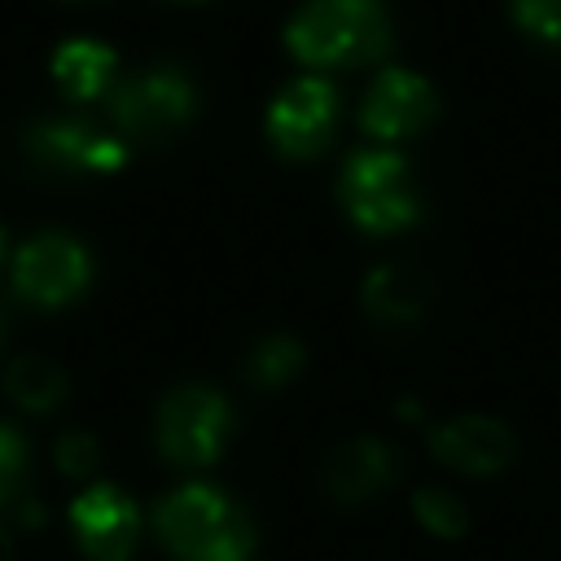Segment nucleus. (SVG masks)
Returning <instances> with one entry per match:
<instances>
[{
	"instance_id": "nucleus-1",
	"label": "nucleus",
	"mask_w": 561,
	"mask_h": 561,
	"mask_svg": "<svg viewBox=\"0 0 561 561\" xmlns=\"http://www.w3.org/2000/svg\"><path fill=\"white\" fill-rule=\"evenodd\" d=\"M158 535L175 561H245L254 548L241 508L206 482H188L158 504Z\"/></svg>"
},
{
	"instance_id": "nucleus-2",
	"label": "nucleus",
	"mask_w": 561,
	"mask_h": 561,
	"mask_svg": "<svg viewBox=\"0 0 561 561\" xmlns=\"http://www.w3.org/2000/svg\"><path fill=\"white\" fill-rule=\"evenodd\" d=\"M285 44L302 61H351L386 44L381 0H302L285 22Z\"/></svg>"
},
{
	"instance_id": "nucleus-3",
	"label": "nucleus",
	"mask_w": 561,
	"mask_h": 561,
	"mask_svg": "<svg viewBox=\"0 0 561 561\" xmlns=\"http://www.w3.org/2000/svg\"><path fill=\"white\" fill-rule=\"evenodd\" d=\"M342 202L364 228H399L416 215L408 162L394 149H355L342 167Z\"/></svg>"
},
{
	"instance_id": "nucleus-4",
	"label": "nucleus",
	"mask_w": 561,
	"mask_h": 561,
	"mask_svg": "<svg viewBox=\"0 0 561 561\" xmlns=\"http://www.w3.org/2000/svg\"><path fill=\"white\" fill-rule=\"evenodd\" d=\"M232 412L228 399L210 386H175L162 403H158V447L180 460V465H206L219 456L224 438H228Z\"/></svg>"
},
{
	"instance_id": "nucleus-5",
	"label": "nucleus",
	"mask_w": 561,
	"mask_h": 561,
	"mask_svg": "<svg viewBox=\"0 0 561 561\" xmlns=\"http://www.w3.org/2000/svg\"><path fill=\"white\" fill-rule=\"evenodd\" d=\"M88 280V250L61 228L31 232L13 254V285L35 302H61Z\"/></svg>"
},
{
	"instance_id": "nucleus-6",
	"label": "nucleus",
	"mask_w": 561,
	"mask_h": 561,
	"mask_svg": "<svg viewBox=\"0 0 561 561\" xmlns=\"http://www.w3.org/2000/svg\"><path fill=\"white\" fill-rule=\"evenodd\" d=\"M193 110V83L175 66H149L110 92V114L131 131H167Z\"/></svg>"
},
{
	"instance_id": "nucleus-7",
	"label": "nucleus",
	"mask_w": 561,
	"mask_h": 561,
	"mask_svg": "<svg viewBox=\"0 0 561 561\" xmlns=\"http://www.w3.org/2000/svg\"><path fill=\"white\" fill-rule=\"evenodd\" d=\"M333 110H337V96H333V83L320 79V75H298L289 79L272 105H267V131L280 149H311L329 123H333Z\"/></svg>"
},
{
	"instance_id": "nucleus-8",
	"label": "nucleus",
	"mask_w": 561,
	"mask_h": 561,
	"mask_svg": "<svg viewBox=\"0 0 561 561\" xmlns=\"http://www.w3.org/2000/svg\"><path fill=\"white\" fill-rule=\"evenodd\" d=\"M430 114H434V88L416 70H403V66L381 70L368 83L364 105H359V123L373 136H381V140L403 136V131H416Z\"/></svg>"
},
{
	"instance_id": "nucleus-9",
	"label": "nucleus",
	"mask_w": 561,
	"mask_h": 561,
	"mask_svg": "<svg viewBox=\"0 0 561 561\" xmlns=\"http://www.w3.org/2000/svg\"><path fill=\"white\" fill-rule=\"evenodd\" d=\"M70 526L92 561H123L136 543V504L118 486H88L70 504Z\"/></svg>"
},
{
	"instance_id": "nucleus-10",
	"label": "nucleus",
	"mask_w": 561,
	"mask_h": 561,
	"mask_svg": "<svg viewBox=\"0 0 561 561\" xmlns=\"http://www.w3.org/2000/svg\"><path fill=\"white\" fill-rule=\"evenodd\" d=\"M26 145L53 162H70V167H118L123 162V140L92 127L88 118L75 114H48L35 118L26 131Z\"/></svg>"
},
{
	"instance_id": "nucleus-11",
	"label": "nucleus",
	"mask_w": 561,
	"mask_h": 561,
	"mask_svg": "<svg viewBox=\"0 0 561 561\" xmlns=\"http://www.w3.org/2000/svg\"><path fill=\"white\" fill-rule=\"evenodd\" d=\"M434 456L465 473H495L513 456V434L491 416H456L434 430Z\"/></svg>"
},
{
	"instance_id": "nucleus-12",
	"label": "nucleus",
	"mask_w": 561,
	"mask_h": 561,
	"mask_svg": "<svg viewBox=\"0 0 561 561\" xmlns=\"http://www.w3.org/2000/svg\"><path fill=\"white\" fill-rule=\"evenodd\" d=\"M390 447L377 438H351L324 460V482L337 500H364L390 482Z\"/></svg>"
},
{
	"instance_id": "nucleus-13",
	"label": "nucleus",
	"mask_w": 561,
	"mask_h": 561,
	"mask_svg": "<svg viewBox=\"0 0 561 561\" xmlns=\"http://www.w3.org/2000/svg\"><path fill=\"white\" fill-rule=\"evenodd\" d=\"M430 298V280L412 263H377L364 276V302L381 320H412Z\"/></svg>"
},
{
	"instance_id": "nucleus-14",
	"label": "nucleus",
	"mask_w": 561,
	"mask_h": 561,
	"mask_svg": "<svg viewBox=\"0 0 561 561\" xmlns=\"http://www.w3.org/2000/svg\"><path fill=\"white\" fill-rule=\"evenodd\" d=\"M110 66H114V53H110L101 39H88V35L61 39V44L53 48V75H57L61 88L75 92V96L101 92V83L110 79Z\"/></svg>"
},
{
	"instance_id": "nucleus-15",
	"label": "nucleus",
	"mask_w": 561,
	"mask_h": 561,
	"mask_svg": "<svg viewBox=\"0 0 561 561\" xmlns=\"http://www.w3.org/2000/svg\"><path fill=\"white\" fill-rule=\"evenodd\" d=\"M4 386L22 408H53L61 399V390H66V377L44 355H18L9 364V373H4Z\"/></svg>"
},
{
	"instance_id": "nucleus-16",
	"label": "nucleus",
	"mask_w": 561,
	"mask_h": 561,
	"mask_svg": "<svg viewBox=\"0 0 561 561\" xmlns=\"http://www.w3.org/2000/svg\"><path fill=\"white\" fill-rule=\"evenodd\" d=\"M298 359H302V346H298L289 333H267V337H259V342L250 346L245 368H250L254 381L272 386V381H285V377L298 368Z\"/></svg>"
},
{
	"instance_id": "nucleus-17",
	"label": "nucleus",
	"mask_w": 561,
	"mask_h": 561,
	"mask_svg": "<svg viewBox=\"0 0 561 561\" xmlns=\"http://www.w3.org/2000/svg\"><path fill=\"white\" fill-rule=\"evenodd\" d=\"M412 508H416L421 526H425V530H434V535H443V539H451V535H460V530H465V504H460L451 491L425 486V491H416Z\"/></svg>"
},
{
	"instance_id": "nucleus-18",
	"label": "nucleus",
	"mask_w": 561,
	"mask_h": 561,
	"mask_svg": "<svg viewBox=\"0 0 561 561\" xmlns=\"http://www.w3.org/2000/svg\"><path fill=\"white\" fill-rule=\"evenodd\" d=\"M513 13L526 31L543 39H561V0H513Z\"/></svg>"
},
{
	"instance_id": "nucleus-19",
	"label": "nucleus",
	"mask_w": 561,
	"mask_h": 561,
	"mask_svg": "<svg viewBox=\"0 0 561 561\" xmlns=\"http://www.w3.org/2000/svg\"><path fill=\"white\" fill-rule=\"evenodd\" d=\"M57 465H61L66 473H88V469L96 465V443H92V434H83V430L61 434V443H57Z\"/></svg>"
},
{
	"instance_id": "nucleus-20",
	"label": "nucleus",
	"mask_w": 561,
	"mask_h": 561,
	"mask_svg": "<svg viewBox=\"0 0 561 561\" xmlns=\"http://www.w3.org/2000/svg\"><path fill=\"white\" fill-rule=\"evenodd\" d=\"M22 438H18V430H9V425H0V504L13 495V486H18V473H22Z\"/></svg>"
},
{
	"instance_id": "nucleus-21",
	"label": "nucleus",
	"mask_w": 561,
	"mask_h": 561,
	"mask_svg": "<svg viewBox=\"0 0 561 561\" xmlns=\"http://www.w3.org/2000/svg\"><path fill=\"white\" fill-rule=\"evenodd\" d=\"M0 561H9V539L0 535Z\"/></svg>"
},
{
	"instance_id": "nucleus-22",
	"label": "nucleus",
	"mask_w": 561,
	"mask_h": 561,
	"mask_svg": "<svg viewBox=\"0 0 561 561\" xmlns=\"http://www.w3.org/2000/svg\"><path fill=\"white\" fill-rule=\"evenodd\" d=\"M0 241H4V228H0Z\"/></svg>"
}]
</instances>
